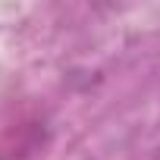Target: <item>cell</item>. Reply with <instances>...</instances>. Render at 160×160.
<instances>
[]
</instances>
